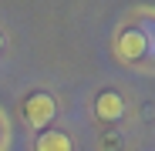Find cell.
Wrapping results in <instances>:
<instances>
[{"mask_svg":"<svg viewBox=\"0 0 155 151\" xmlns=\"http://www.w3.org/2000/svg\"><path fill=\"white\" fill-rule=\"evenodd\" d=\"M54 111H58L54 97H51V94H44V91H37V94H31L27 101H24V118H27V124H31V128H44V124H51Z\"/></svg>","mask_w":155,"mask_h":151,"instance_id":"6da1fadb","label":"cell"},{"mask_svg":"<svg viewBox=\"0 0 155 151\" xmlns=\"http://www.w3.org/2000/svg\"><path fill=\"white\" fill-rule=\"evenodd\" d=\"M94 114H98L101 121H121V118H125V101H121V94H118V91H101V94L94 97Z\"/></svg>","mask_w":155,"mask_h":151,"instance_id":"7a4b0ae2","label":"cell"},{"mask_svg":"<svg viewBox=\"0 0 155 151\" xmlns=\"http://www.w3.org/2000/svg\"><path fill=\"white\" fill-rule=\"evenodd\" d=\"M34 148L37 151H71V138L64 131H41Z\"/></svg>","mask_w":155,"mask_h":151,"instance_id":"3957f363","label":"cell"},{"mask_svg":"<svg viewBox=\"0 0 155 151\" xmlns=\"http://www.w3.org/2000/svg\"><path fill=\"white\" fill-rule=\"evenodd\" d=\"M121 54L132 57V61L145 54V37H142V30H128V34L121 37Z\"/></svg>","mask_w":155,"mask_h":151,"instance_id":"277c9868","label":"cell"},{"mask_svg":"<svg viewBox=\"0 0 155 151\" xmlns=\"http://www.w3.org/2000/svg\"><path fill=\"white\" fill-rule=\"evenodd\" d=\"M0 47H4V37H0Z\"/></svg>","mask_w":155,"mask_h":151,"instance_id":"5b68a950","label":"cell"}]
</instances>
